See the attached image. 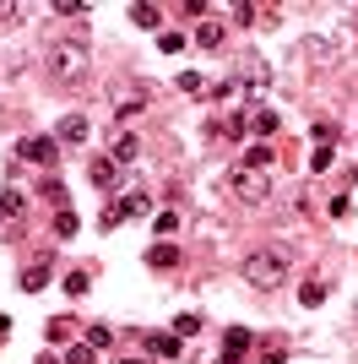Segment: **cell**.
I'll return each mask as SVG.
<instances>
[{
    "instance_id": "cell-22",
    "label": "cell",
    "mask_w": 358,
    "mask_h": 364,
    "mask_svg": "<svg viewBox=\"0 0 358 364\" xmlns=\"http://www.w3.org/2000/svg\"><path fill=\"white\" fill-rule=\"evenodd\" d=\"M44 337H49V343H65V337H71V316H55V321H44Z\"/></svg>"
},
{
    "instance_id": "cell-13",
    "label": "cell",
    "mask_w": 358,
    "mask_h": 364,
    "mask_svg": "<svg viewBox=\"0 0 358 364\" xmlns=\"http://www.w3.org/2000/svg\"><path fill=\"white\" fill-rule=\"evenodd\" d=\"M16 283H22V294H38V289L49 283V261H33V267H28L22 277H16Z\"/></svg>"
},
{
    "instance_id": "cell-9",
    "label": "cell",
    "mask_w": 358,
    "mask_h": 364,
    "mask_svg": "<svg viewBox=\"0 0 358 364\" xmlns=\"http://www.w3.org/2000/svg\"><path fill=\"white\" fill-rule=\"evenodd\" d=\"M87 180H92V185H104V191H114L119 164H114V158H87Z\"/></svg>"
},
{
    "instance_id": "cell-1",
    "label": "cell",
    "mask_w": 358,
    "mask_h": 364,
    "mask_svg": "<svg viewBox=\"0 0 358 364\" xmlns=\"http://www.w3.org/2000/svg\"><path fill=\"white\" fill-rule=\"evenodd\" d=\"M288 267H293V250H288V245L250 250V256H244V283L261 289V294H271V289H283V283H288Z\"/></svg>"
},
{
    "instance_id": "cell-27",
    "label": "cell",
    "mask_w": 358,
    "mask_h": 364,
    "mask_svg": "<svg viewBox=\"0 0 358 364\" xmlns=\"http://www.w3.org/2000/svg\"><path fill=\"white\" fill-rule=\"evenodd\" d=\"M158 49H163V55H179V49H185V33H158Z\"/></svg>"
},
{
    "instance_id": "cell-11",
    "label": "cell",
    "mask_w": 358,
    "mask_h": 364,
    "mask_svg": "<svg viewBox=\"0 0 358 364\" xmlns=\"http://www.w3.org/2000/svg\"><path fill=\"white\" fill-rule=\"evenodd\" d=\"M22 213H28V191H11V185H6V196H0V223H16Z\"/></svg>"
},
{
    "instance_id": "cell-6",
    "label": "cell",
    "mask_w": 358,
    "mask_h": 364,
    "mask_svg": "<svg viewBox=\"0 0 358 364\" xmlns=\"http://www.w3.org/2000/svg\"><path fill=\"white\" fill-rule=\"evenodd\" d=\"M141 109H147V87H141V82H136V87H131V82H119V87H114V114H119V120H131V114H141Z\"/></svg>"
},
{
    "instance_id": "cell-5",
    "label": "cell",
    "mask_w": 358,
    "mask_h": 364,
    "mask_svg": "<svg viewBox=\"0 0 358 364\" xmlns=\"http://www.w3.org/2000/svg\"><path fill=\"white\" fill-rule=\"evenodd\" d=\"M16 158H28V164H49V168H55L60 141H55V136H22V141H16Z\"/></svg>"
},
{
    "instance_id": "cell-24",
    "label": "cell",
    "mask_w": 358,
    "mask_h": 364,
    "mask_svg": "<svg viewBox=\"0 0 358 364\" xmlns=\"http://www.w3.org/2000/svg\"><path fill=\"white\" fill-rule=\"evenodd\" d=\"M76 228H82V218H76L71 207H65V213H55V234H60V240H71Z\"/></svg>"
},
{
    "instance_id": "cell-30",
    "label": "cell",
    "mask_w": 358,
    "mask_h": 364,
    "mask_svg": "<svg viewBox=\"0 0 358 364\" xmlns=\"http://www.w3.org/2000/svg\"><path fill=\"white\" fill-rule=\"evenodd\" d=\"M261 364H283V348H266V359Z\"/></svg>"
},
{
    "instance_id": "cell-15",
    "label": "cell",
    "mask_w": 358,
    "mask_h": 364,
    "mask_svg": "<svg viewBox=\"0 0 358 364\" xmlns=\"http://www.w3.org/2000/svg\"><path fill=\"white\" fill-rule=\"evenodd\" d=\"M195 44L201 49H223V22H201V28H195Z\"/></svg>"
},
{
    "instance_id": "cell-12",
    "label": "cell",
    "mask_w": 358,
    "mask_h": 364,
    "mask_svg": "<svg viewBox=\"0 0 358 364\" xmlns=\"http://www.w3.org/2000/svg\"><path fill=\"white\" fill-rule=\"evenodd\" d=\"M147 267H158V272H168V267H179V245H152V250H147Z\"/></svg>"
},
{
    "instance_id": "cell-7",
    "label": "cell",
    "mask_w": 358,
    "mask_h": 364,
    "mask_svg": "<svg viewBox=\"0 0 358 364\" xmlns=\"http://www.w3.org/2000/svg\"><path fill=\"white\" fill-rule=\"evenodd\" d=\"M92 136V125H87V114H65V120L55 125V141H71V147H82V141Z\"/></svg>"
},
{
    "instance_id": "cell-18",
    "label": "cell",
    "mask_w": 358,
    "mask_h": 364,
    "mask_svg": "<svg viewBox=\"0 0 358 364\" xmlns=\"http://www.w3.org/2000/svg\"><path fill=\"white\" fill-rule=\"evenodd\" d=\"M255 136H261V141H266V136H277V114H271V109H255Z\"/></svg>"
},
{
    "instance_id": "cell-2",
    "label": "cell",
    "mask_w": 358,
    "mask_h": 364,
    "mask_svg": "<svg viewBox=\"0 0 358 364\" xmlns=\"http://www.w3.org/2000/svg\"><path fill=\"white\" fill-rule=\"evenodd\" d=\"M87 44L82 38H49L44 44V71H49V82H60V87H71V82H82L87 76Z\"/></svg>"
},
{
    "instance_id": "cell-21",
    "label": "cell",
    "mask_w": 358,
    "mask_h": 364,
    "mask_svg": "<svg viewBox=\"0 0 358 364\" xmlns=\"http://www.w3.org/2000/svg\"><path fill=\"white\" fill-rule=\"evenodd\" d=\"M195 332H201V316H195V310H185V316L174 321V337L185 343V337H195Z\"/></svg>"
},
{
    "instance_id": "cell-20",
    "label": "cell",
    "mask_w": 358,
    "mask_h": 364,
    "mask_svg": "<svg viewBox=\"0 0 358 364\" xmlns=\"http://www.w3.org/2000/svg\"><path fill=\"white\" fill-rule=\"evenodd\" d=\"M326 283H304V289H298V304H304V310H310V304H326Z\"/></svg>"
},
{
    "instance_id": "cell-4",
    "label": "cell",
    "mask_w": 358,
    "mask_h": 364,
    "mask_svg": "<svg viewBox=\"0 0 358 364\" xmlns=\"http://www.w3.org/2000/svg\"><path fill=\"white\" fill-rule=\"evenodd\" d=\"M228 185H234V196L244 201V207H255V201H266V180H261L255 168H234V174H228Z\"/></svg>"
},
{
    "instance_id": "cell-19",
    "label": "cell",
    "mask_w": 358,
    "mask_h": 364,
    "mask_svg": "<svg viewBox=\"0 0 358 364\" xmlns=\"http://www.w3.org/2000/svg\"><path fill=\"white\" fill-rule=\"evenodd\" d=\"M266 164H271V147L261 141V147H250V152H244V164H239V168H255V174H261Z\"/></svg>"
},
{
    "instance_id": "cell-26",
    "label": "cell",
    "mask_w": 358,
    "mask_h": 364,
    "mask_svg": "<svg viewBox=\"0 0 358 364\" xmlns=\"http://www.w3.org/2000/svg\"><path fill=\"white\" fill-rule=\"evenodd\" d=\"M49 11H55V16H87V0H55Z\"/></svg>"
},
{
    "instance_id": "cell-16",
    "label": "cell",
    "mask_w": 358,
    "mask_h": 364,
    "mask_svg": "<svg viewBox=\"0 0 358 364\" xmlns=\"http://www.w3.org/2000/svg\"><path fill=\"white\" fill-rule=\"evenodd\" d=\"M136 152H141V141H136L131 131H125V136L114 141V152H109V158H114V164H136Z\"/></svg>"
},
{
    "instance_id": "cell-25",
    "label": "cell",
    "mask_w": 358,
    "mask_h": 364,
    "mask_svg": "<svg viewBox=\"0 0 358 364\" xmlns=\"http://www.w3.org/2000/svg\"><path fill=\"white\" fill-rule=\"evenodd\" d=\"M82 343H87V348H109V343H114V332H109V326H87V332H82Z\"/></svg>"
},
{
    "instance_id": "cell-32",
    "label": "cell",
    "mask_w": 358,
    "mask_h": 364,
    "mask_svg": "<svg viewBox=\"0 0 358 364\" xmlns=\"http://www.w3.org/2000/svg\"><path fill=\"white\" fill-rule=\"evenodd\" d=\"M119 364H147V359H119Z\"/></svg>"
},
{
    "instance_id": "cell-23",
    "label": "cell",
    "mask_w": 358,
    "mask_h": 364,
    "mask_svg": "<svg viewBox=\"0 0 358 364\" xmlns=\"http://www.w3.org/2000/svg\"><path fill=\"white\" fill-rule=\"evenodd\" d=\"M223 348L228 353H244V348H250V332H244V326H228V332H223Z\"/></svg>"
},
{
    "instance_id": "cell-29",
    "label": "cell",
    "mask_w": 358,
    "mask_h": 364,
    "mask_svg": "<svg viewBox=\"0 0 358 364\" xmlns=\"http://www.w3.org/2000/svg\"><path fill=\"white\" fill-rule=\"evenodd\" d=\"M217 364H244V353H228L223 348V353H217Z\"/></svg>"
},
{
    "instance_id": "cell-17",
    "label": "cell",
    "mask_w": 358,
    "mask_h": 364,
    "mask_svg": "<svg viewBox=\"0 0 358 364\" xmlns=\"http://www.w3.org/2000/svg\"><path fill=\"white\" fill-rule=\"evenodd\" d=\"M87 283H92V267H76V272H65V294H71V299H82V294H87Z\"/></svg>"
},
{
    "instance_id": "cell-14",
    "label": "cell",
    "mask_w": 358,
    "mask_h": 364,
    "mask_svg": "<svg viewBox=\"0 0 358 364\" xmlns=\"http://www.w3.org/2000/svg\"><path fill=\"white\" fill-rule=\"evenodd\" d=\"M131 22H136V28H158V22H163V6L141 0V6H131Z\"/></svg>"
},
{
    "instance_id": "cell-28",
    "label": "cell",
    "mask_w": 358,
    "mask_h": 364,
    "mask_svg": "<svg viewBox=\"0 0 358 364\" xmlns=\"http://www.w3.org/2000/svg\"><path fill=\"white\" fill-rule=\"evenodd\" d=\"M92 353H98V348H87V343H76V348L65 353V364H92Z\"/></svg>"
},
{
    "instance_id": "cell-8",
    "label": "cell",
    "mask_w": 358,
    "mask_h": 364,
    "mask_svg": "<svg viewBox=\"0 0 358 364\" xmlns=\"http://www.w3.org/2000/svg\"><path fill=\"white\" fill-rule=\"evenodd\" d=\"M38 196H44L49 207H55V213H65V207H71V191H65V180H60V174H44V185H38Z\"/></svg>"
},
{
    "instance_id": "cell-3",
    "label": "cell",
    "mask_w": 358,
    "mask_h": 364,
    "mask_svg": "<svg viewBox=\"0 0 358 364\" xmlns=\"http://www.w3.org/2000/svg\"><path fill=\"white\" fill-rule=\"evenodd\" d=\"M147 207H152V196H147V191H119V196H114V201L104 207V228L125 223V218H141Z\"/></svg>"
},
{
    "instance_id": "cell-31",
    "label": "cell",
    "mask_w": 358,
    "mask_h": 364,
    "mask_svg": "<svg viewBox=\"0 0 358 364\" xmlns=\"http://www.w3.org/2000/svg\"><path fill=\"white\" fill-rule=\"evenodd\" d=\"M38 364H65V359H55V353H38Z\"/></svg>"
},
{
    "instance_id": "cell-10",
    "label": "cell",
    "mask_w": 358,
    "mask_h": 364,
    "mask_svg": "<svg viewBox=\"0 0 358 364\" xmlns=\"http://www.w3.org/2000/svg\"><path fill=\"white\" fill-rule=\"evenodd\" d=\"M179 348H185V343H179L174 332H152L147 337V353H152V359H179Z\"/></svg>"
}]
</instances>
